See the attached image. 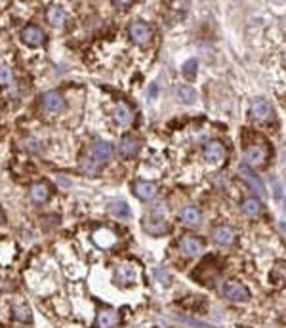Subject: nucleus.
<instances>
[{
  "label": "nucleus",
  "mask_w": 286,
  "mask_h": 328,
  "mask_svg": "<svg viewBox=\"0 0 286 328\" xmlns=\"http://www.w3.org/2000/svg\"><path fill=\"white\" fill-rule=\"evenodd\" d=\"M271 155V149L267 145V141L262 143H248L244 149V164L250 168H262Z\"/></svg>",
  "instance_id": "1"
},
{
  "label": "nucleus",
  "mask_w": 286,
  "mask_h": 328,
  "mask_svg": "<svg viewBox=\"0 0 286 328\" xmlns=\"http://www.w3.org/2000/svg\"><path fill=\"white\" fill-rule=\"evenodd\" d=\"M138 281V265L132 262H122L115 269V283L118 286H132Z\"/></svg>",
  "instance_id": "2"
},
{
  "label": "nucleus",
  "mask_w": 286,
  "mask_h": 328,
  "mask_svg": "<svg viewBox=\"0 0 286 328\" xmlns=\"http://www.w3.org/2000/svg\"><path fill=\"white\" fill-rule=\"evenodd\" d=\"M223 296L229 302H248L250 300V290L239 281H229L223 286Z\"/></svg>",
  "instance_id": "3"
},
{
  "label": "nucleus",
  "mask_w": 286,
  "mask_h": 328,
  "mask_svg": "<svg viewBox=\"0 0 286 328\" xmlns=\"http://www.w3.org/2000/svg\"><path fill=\"white\" fill-rule=\"evenodd\" d=\"M218 277H220V269L214 265V260H212L210 269H208V260H204V262L199 265V269L193 273V279H197V281L204 286H214V283H216Z\"/></svg>",
  "instance_id": "4"
},
{
  "label": "nucleus",
  "mask_w": 286,
  "mask_h": 328,
  "mask_svg": "<svg viewBox=\"0 0 286 328\" xmlns=\"http://www.w3.org/2000/svg\"><path fill=\"white\" fill-rule=\"evenodd\" d=\"M128 32H130V38L136 44H139V46H147L151 42V38H153V29L143 21L132 23Z\"/></svg>",
  "instance_id": "5"
},
{
  "label": "nucleus",
  "mask_w": 286,
  "mask_h": 328,
  "mask_svg": "<svg viewBox=\"0 0 286 328\" xmlns=\"http://www.w3.org/2000/svg\"><path fill=\"white\" fill-rule=\"evenodd\" d=\"M180 248L183 256L187 258H197V256L202 254L204 250V243H202L201 237H195V235H185L180 241Z\"/></svg>",
  "instance_id": "6"
},
{
  "label": "nucleus",
  "mask_w": 286,
  "mask_h": 328,
  "mask_svg": "<svg viewBox=\"0 0 286 328\" xmlns=\"http://www.w3.org/2000/svg\"><path fill=\"white\" fill-rule=\"evenodd\" d=\"M212 241L220 246H231L237 241V235L229 225H216L212 229Z\"/></svg>",
  "instance_id": "7"
},
{
  "label": "nucleus",
  "mask_w": 286,
  "mask_h": 328,
  "mask_svg": "<svg viewBox=\"0 0 286 328\" xmlns=\"http://www.w3.org/2000/svg\"><path fill=\"white\" fill-rule=\"evenodd\" d=\"M139 149H141V139L134 136H124L118 143V153L122 159H134L139 153Z\"/></svg>",
  "instance_id": "8"
},
{
  "label": "nucleus",
  "mask_w": 286,
  "mask_h": 328,
  "mask_svg": "<svg viewBox=\"0 0 286 328\" xmlns=\"http://www.w3.org/2000/svg\"><path fill=\"white\" fill-rule=\"evenodd\" d=\"M111 159H113V145L109 141H97L94 147H92V160H94L95 164L103 166Z\"/></svg>",
  "instance_id": "9"
},
{
  "label": "nucleus",
  "mask_w": 286,
  "mask_h": 328,
  "mask_svg": "<svg viewBox=\"0 0 286 328\" xmlns=\"http://www.w3.org/2000/svg\"><path fill=\"white\" fill-rule=\"evenodd\" d=\"M204 159L208 160L210 164H222L225 159V147L222 141H208L204 145Z\"/></svg>",
  "instance_id": "10"
},
{
  "label": "nucleus",
  "mask_w": 286,
  "mask_h": 328,
  "mask_svg": "<svg viewBox=\"0 0 286 328\" xmlns=\"http://www.w3.org/2000/svg\"><path fill=\"white\" fill-rule=\"evenodd\" d=\"M21 40L31 48H38L44 44V31L36 25H29L21 31Z\"/></svg>",
  "instance_id": "11"
},
{
  "label": "nucleus",
  "mask_w": 286,
  "mask_h": 328,
  "mask_svg": "<svg viewBox=\"0 0 286 328\" xmlns=\"http://www.w3.org/2000/svg\"><path fill=\"white\" fill-rule=\"evenodd\" d=\"M143 229L153 237H162L164 233L170 231V225L164 218H155V216H149L147 220L143 222Z\"/></svg>",
  "instance_id": "12"
},
{
  "label": "nucleus",
  "mask_w": 286,
  "mask_h": 328,
  "mask_svg": "<svg viewBox=\"0 0 286 328\" xmlns=\"http://www.w3.org/2000/svg\"><path fill=\"white\" fill-rule=\"evenodd\" d=\"M120 323V315L115 309H101L95 317V328H117Z\"/></svg>",
  "instance_id": "13"
},
{
  "label": "nucleus",
  "mask_w": 286,
  "mask_h": 328,
  "mask_svg": "<svg viewBox=\"0 0 286 328\" xmlns=\"http://www.w3.org/2000/svg\"><path fill=\"white\" fill-rule=\"evenodd\" d=\"M42 105L48 113H61L65 109V99L59 92H46L42 95Z\"/></svg>",
  "instance_id": "14"
},
{
  "label": "nucleus",
  "mask_w": 286,
  "mask_h": 328,
  "mask_svg": "<svg viewBox=\"0 0 286 328\" xmlns=\"http://www.w3.org/2000/svg\"><path fill=\"white\" fill-rule=\"evenodd\" d=\"M239 174H241V178H243V180L246 181L248 185H250V189L256 191L258 195H262V197H264V195H265V185L262 183V180H260V178L256 176L254 172L250 170V166L243 164V166L239 168Z\"/></svg>",
  "instance_id": "15"
},
{
  "label": "nucleus",
  "mask_w": 286,
  "mask_h": 328,
  "mask_svg": "<svg viewBox=\"0 0 286 328\" xmlns=\"http://www.w3.org/2000/svg\"><path fill=\"white\" fill-rule=\"evenodd\" d=\"M157 185L153 183V181H136L134 183V193H136V197L141 199V201H151V199H155V195H157Z\"/></svg>",
  "instance_id": "16"
},
{
  "label": "nucleus",
  "mask_w": 286,
  "mask_h": 328,
  "mask_svg": "<svg viewBox=\"0 0 286 328\" xmlns=\"http://www.w3.org/2000/svg\"><path fill=\"white\" fill-rule=\"evenodd\" d=\"M250 115L256 120H267V118L271 117V105H269V101L262 99V97L254 99L252 105H250Z\"/></svg>",
  "instance_id": "17"
},
{
  "label": "nucleus",
  "mask_w": 286,
  "mask_h": 328,
  "mask_svg": "<svg viewBox=\"0 0 286 328\" xmlns=\"http://www.w3.org/2000/svg\"><path fill=\"white\" fill-rule=\"evenodd\" d=\"M94 243L99 246V248H111L113 244L117 243V235L113 233V231H109V229H99V231H95L94 233Z\"/></svg>",
  "instance_id": "18"
},
{
  "label": "nucleus",
  "mask_w": 286,
  "mask_h": 328,
  "mask_svg": "<svg viewBox=\"0 0 286 328\" xmlns=\"http://www.w3.org/2000/svg\"><path fill=\"white\" fill-rule=\"evenodd\" d=\"M29 195H31V199L36 202V204H42V202H46L50 199V187H48L46 183H42V181H38V183L31 185Z\"/></svg>",
  "instance_id": "19"
},
{
  "label": "nucleus",
  "mask_w": 286,
  "mask_h": 328,
  "mask_svg": "<svg viewBox=\"0 0 286 328\" xmlns=\"http://www.w3.org/2000/svg\"><path fill=\"white\" fill-rule=\"evenodd\" d=\"M181 220H183V223L191 225V227H197L202 222V214L197 206H185L181 210Z\"/></svg>",
  "instance_id": "20"
},
{
  "label": "nucleus",
  "mask_w": 286,
  "mask_h": 328,
  "mask_svg": "<svg viewBox=\"0 0 286 328\" xmlns=\"http://www.w3.org/2000/svg\"><path fill=\"white\" fill-rule=\"evenodd\" d=\"M241 208L246 216H250V218H256V216H260L262 210H264V204L260 199H256V197H250V199H244L243 204H241Z\"/></svg>",
  "instance_id": "21"
},
{
  "label": "nucleus",
  "mask_w": 286,
  "mask_h": 328,
  "mask_svg": "<svg viewBox=\"0 0 286 328\" xmlns=\"http://www.w3.org/2000/svg\"><path fill=\"white\" fill-rule=\"evenodd\" d=\"M46 17H48V23L53 25V27H63L65 19H67L63 8H59V6H50V8H48V13H46Z\"/></svg>",
  "instance_id": "22"
},
{
  "label": "nucleus",
  "mask_w": 286,
  "mask_h": 328,
  "mask_svg": "<svg viewBox=\"0 0 286 328\" xmlns=\"http://www.w3.org/2000/svg\"><path fill=\"white\" fill-rule=\"evenodd\" d=\"M115 120H117L120 126H128L132 122V111H130V107L124 105V103H118L117 109H115Z\"/></svg>",
  "instance_id": "23"
},
{
  "label": "nucleus",
  "mask_w": 286,
  "mask_h": 328,
  "mask_svg": "<svg viewBox=\"0 0 286 328\" xmlns=\"http://www.w3.org/2000/svg\"><path fill=\"white\" fill-rule=\"evenodd\" d=\"M176 94H178L181 103H185V105H193L197 101V92L191 86H178Z\"/></svg>",
  "instance_id": "24"
},
{
  "label": "nucleus",
  "mask_w": 286,
  "mask_h": 328,
  "mask_svg": "<svg viewBox=\"0 0 286 328\" xmlns=\"http://www.w3.org/2000/svg\"><path fill=\"white\" fill-rule=\"evenodd\" d=\"M111 214L117 216V218H130L132 216V210L124 201H115L111 202Z\"/></svg>",
  "instance_id": "25"
},
{
  "label": "nucleus",
  "mask_w": 286,
  "mask_h": 328,
  "mask_svg": "<svg viewBox=\"0 0 286 328\" xmlns=\"http://www.w3.org/2000/svg\"><path fill=\"white\" fill-rule=\"evenodd\" d=\"M197 69H199V61H197V59H187L185 63L181 65V74H183L187 80H195Z\"/></svg>",
  "instance_id": "26"
},
{
  "label": "nucleus",
  "mask_w": 286,
  "mask_h": 328,
  "mask_svg": "<svg viewBox=\"0 0 286 328\" xmlns=\"http://www.w3.org/2000/svg\"><path fill=\"white\" fill-rule=\"evenodd\" d=\"M13 319H15V321H21V323H29V321L32 319L31 307L15 306V307H13Z\"/></svg>",
  "instance_id": "27"
},
{
  "label": "nucleus",
  "mask_w": 286,
  "mask_h": 328,
  "mask_svg": "<svg viewBox=\"0 0 286 328\" xmlns=\"http://www.w3.org/2000/svg\"><path fill=\"white\" fill-rule=\"evenodd\" d=\"M99 170H101V166H99V164H95L92 159H86L84 162H82V172H86V174H88V176H92V178L99 174Z\"/></svg>",
  "instance_id": "28"
},
{
  "label": "nucleus",
  "mask_w": 286,
  "mask_h": 328,
  "mask_svg": "<svg viewBox=\"0 0 286 328\" xmlns=\"http://www.w3.org/2000/svg\"><path fill=\"white\" fill-rule=\"evenodd\" d=\"M13 82V74H11V69L6 67V65H0V84L2 86H10Z\"/></svg>",
  "instance_id": "29"
},
{
  "label": "nucleus",
  "mask_w": 286,
  "mask_h": 328,
  "mask_svg": "<svg viewBox=\"0 0 286 328\" xmlns=\"http://www.w3.org/2000/svg\"><path fill=\"white\" fill-rule=\"evenodd\" d=\"M155 277L160 281V285H164V286H168L170 281H172L168 273H166V271H162V269H155Z\"/></svg>",
  "instance_id": "30"
},
{
  "label": "nucleus",
  "mask_w": 286,
  "mask_h": 328,
  "mask_svg": "<svg viewBox=\"0 0 286 328\" xmlns=\"http://www.w3.org/2000/svg\"><path fill=\"white\" fill-rule=\"evenodd\" d=\"M149 97H151V99H155V97H157V95H159V86L157 84H151L149 86Z\"/></svg>",
  "instance_id": "31"
},
{
  "label": "nucleus",
  "mask_w": 286,
  "mask_h": 328,
  "mask_svg": "<svg viewBox=\"0 0 286 328\" xmlns=\"http://www.w3.org/2000/svg\"><path fill=\"white\" fill-rule=\"evenodd\" d=\"M36 145H38V141H36V139H27V141H25V147L29 149V151H36Z\"/></svg>",
  "instance_id": "32"
},
{
  "label": "nucleus",
  "mask_w": 286,
  "mask_h": 328,
  "mask_svg": "<svg viewBox=\"0 0 286 328\" xmlns=\"http://www.w3.org/2000/svg\"><path fill=\"white\" fill-rule=\"evenodd\" d=\"M117 8H128V6H132V2H122V0H115L113 2Z\"/></svg>",
  "instance_id": "33"
}]
</instances>
